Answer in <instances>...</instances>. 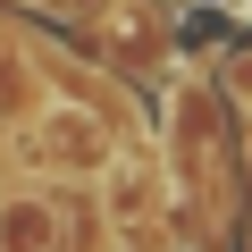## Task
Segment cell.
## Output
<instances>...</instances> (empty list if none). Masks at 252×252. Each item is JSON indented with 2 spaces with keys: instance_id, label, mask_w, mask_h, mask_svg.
Returning <instances> with one entry per match:
<instances>
[{
  "instance_id": "obj_1",
  "label": "cell",
  "mask_w": 252,
  "mask_h": 252,
  "mask_svg": "<svg viewBox=\"0 0 252 252\" xmlns=\"http://www.w3.org/2000/svg\"><path fill=\"white\" fill-rule=\"evenodd\" d=\"M17 160L51 185H93L109 160H118V126L101 109H76V101H51L17 126Z\"/></svg>"
},
{
  "instance_id": "obj_2",
  "label": "cell",
  "mask_w": 252,
  "mask_h": 252,
  "mask_svg": "<svg viewBox=\"0 0 252 252\" xmlns=\"http://www.w3.org/2000/svg\"><path fill=\"white\" fill-rule=\"evenodd\" d=\"M93 193H101V219H109V235L118 244H143V235H160L168 227V168L143 152V143H118V160L93 177Z\"/></svg>"
},
{
  "instance_id": "obj_3",
  "label": "cell",
  "mask_w": 252,
  "mask_h": 252,
  "mask_svg": "<svg viewBox=\"0 0 252 252\" xmlns=\"http://www.w3.org/2000/svg\"><path fill=\"white\" fill-rule=\"evenodd\" d=\"M101 67H126V76H152L177 59V34H168V0H101L84 17Z\"/></svg>"
},
{
  "instance_id": "obj_4",
  "label": "cell",
  "mask_w": 252,
  "mask_h": 252,
  "mask_svg": "<svg viewBox=\"0 0 252 252\" xmlns=\"http://www.w3.org/2000/svg\"><path fill=\"white\" fill-rule=\"evenodd\" d=\"M0 252H67V193L42 177L0 185Z\"/></svg>"
},
{
  "instance_id": "obj_5",
  "label": "cell",
  "mask_w": 252,
  "mask_h": 252,
  "mask_svg": "<svg viewBox=\"0 0 252 252\" xmlns=\"http://www.w3.org/2000/svg\"><path fill=\"white\" fill-rule=\"evenodd\" d=\"M210 93L227 101V118H235V126H252V42H235V51L219 59V76H210Z\"/></svg>"
},
{
  "instance_id": "obj_6",
  "label": "cell",
  "mask_w": 252,
  "mask_h": 252,
  "mask_svg": "<svg viewBox=\"0 0 252 252\" xmlns=\"http://www.w3.org/2000/svg\"><path fill=\"white\" fill-rule=\"evenodd\" d=\"M34 9H42V17H51V26H84V17H93V9H101V0H34Z\"/></svg>"
},
{
  "instance_id": "obj_7",
  "label": "cell",
  "mask_w": 252,
  "mask_h": 252,
  "mask_svg": "<svg viewBox=\"0 0 252 252\" xmlns=\"http://www.w3.org/2000/svg\"><path fill=\"white\" fill-rule=\"evenodd\" d=\"M168 9H177V0H168Z\"/></svg>"
}]
</instances>
